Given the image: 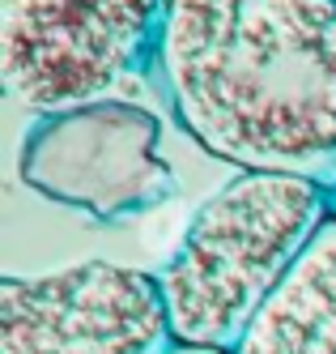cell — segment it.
Returning <instances> with one entry per match:
<instances>
[{"mask_svg":"<svg viewBox=\"0 0 336 354\" xmlns=\"http://www.w3.org/2000/svg\"><path fill=\"white\" fill-rule=\"evenodd\" d=\"M328 218V188L311 180L239 171L221 184L153 273L175 342L235 354Z\"/></svg>","mask_w":336,"mask_h":354,"instance_id":"2","label":"cell"},{"mask_svg":"<svg viewBox=\"0 0 336 354\" xmlns=\"http://www.w3.org/2000/svg\"><path fill=\"white\" fill-rule=\"evenodd\" d=\"M166 354H226V350H196V346H175Z\"/></svg>","mask_w":336,"mask_h":354,"instance_id":"7","label":"cell"},{"mask_svg":"<svg viewBox=\"0 0 336 354\" xmlns=\"http://www.w3.org/2000/svg\"><path fill=\"white\" fill-rule=\"evenodd\" d=\"M162 124L137 103H94L39 115L21 137L17 171L39 196L123 222L175 196L179 180L158 154Z\"/></svg>","mask_w":336,"mask_h":354,"instance_id":"4","label":"cell"},{"mask_svg":"<svg viewBox=\"0 0 336 354\" xmlns=\"http://www.w3.org/2000/svg\"><path fill=\"white\" fill-rule=\"evenodd\" d=\"M235 354H336V214Z\"/></svg>","mask_w":336,"mask_h":354,"instance_id":"6","label":"cell"},{"mask_svg":"<svg viewBox=\"0 0 336 354\" xmlns=\"http://www.w3.org/2000/svg\"><path fill=\"white\" fill-rule=\"evenodd\" d=\"M175 346L153 273L81 261L0 282V354H166Z\"/></svg>","mask_w":336,"mask_h":354,"instance_id":"5","label":"cell"},{"mask_svg":"<svg viewBox=\"0 0 336 354\" xmlns=\"http://www.w3.org/2000/svg\"><path fill=\"white\" fill-rule=\"evenodd\" d=\"M332 196H336V188H332Z\"/></svg>","mask_w":336,"mask_h":354,"instance_id":"8","label":"cell"},{"mask_svg":"<svg viewBox=\"0 0 336 354\" xmlns=\"http://www.w3.org/2000/svg\"><path fill=\"white\" fill-rule=\"evenodd\" d=\"M158 73L213 158L336 188V0H170Z\"/></svg>","mask_w":336,"mask_h":354,"instance_id":"1","label":"cell"},{"mask_svg":"<svg viewBox=\"0 0 336 354\" xmlns=\"http://www.w3.org/2000/svg\"><path fill=\"white\" fill-rule=\"evenodd\" d=\"M170 0H0V77L13 103L60 115L132 103L162 60Z\"/></svg>","mask_w":336,"mask_h":354,"instance_id":"3","label":"cell"}]
</instances>
